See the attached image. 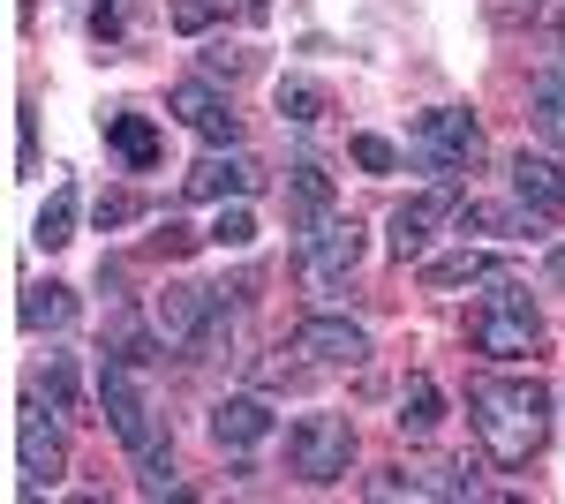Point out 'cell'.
Masks as SVG:
<instances>
[{
  "label": "cell",
  "mask_w": 565,
  "mask_h": 504,
  "mask_svg": "<svg viewBox=\"0 0 565 504\" xmlns=\"http://www.w3.org/2000/svg\"><path fill=\"white\" fill-rule=\"evenodd\" d=\"M468 421H476L482 452L498 467H527L551 444V392L535 377H476L468 384Z\"/></svg>",
  "instance_id": "6da1fadb"
},
{
  "label": "cell",
  "mask_w": 565,
  "mask_h": 504,
  "mask_svg": "<svg viewBox=\"0 0 565 504\" xmlns=\"http://www.w3.org/2000/svg\"><path fill=\"white\" fill-rule=\"evenodd\" d=\"M407 159L430 173L437 189H460V173L482 159V128H476V114H460V106H430L423 121L407 128Z\"/></svg>",
  "instance_id": "7a4b0ae2"
},
{
  "label": "cell",
  "mask_w": 565,
  "mask_h": 504,
  "mask_svg": "<svg viewBox=\"0 0 565 504\" xmlns=\"http://www.w3.org/2000/svg\"><path fill=\"white\" fill-rule=\"evenodd\" d=\"M535 346H543V317H535L527 287L490 271V294H482V309H476V354H490V362H521V354H535Z\"/></svg>",
  "instance_id": "3957f363"
},
{
  "label": "cell",
  "mask_w": 565,
  "mask_h": 504,
  "mask_svg": "<svg viewBox=\"0 0 565 504\" xmlns=\"http://www.w3.org/2000/svg\"><path fill=\"white\" fill-rule=\"evenodd\" d=\"M354 460V421L348 415H302L295 429H287V467L302 474V482H340Z\"/></svg>",
  "instance_id": "277c9868"
},
{
  "label": "cell",
  "mask_w": 565,
  "mask_h": 504,
  "mask_svg": "<svg viewBox=\"0 0 565 504\" xmlns=\"http://www.w3.org/2000/svg\"><path fill=\"white\" fill-rule=\"evenodd\" d=\"M98 415H106V429H114L129 452H151V444H167V437L151 429V407H143V392H136V362H106V369H98Z\"/></svg>",
  "instance_id": "5b68a950"
},
{
  "label": "cell",
  "mask_w": 565,
  "mask_h": 504,
  "mask_svg": "<svg viewBox=\"0 0 565 504\" xmlns=\"http://www.w3.org/2000/svg\"><path fill=\"white\" fill-rule=\"evenodd\" d=\"M354 264H362V226L354 218H317L302 234V271H309V287H348L354 279Z\"/></svg>",
  "instance_id": "8992f818"
},
{
  "label": "cell",
  "mask_w": 565,
  "mask_h": 504,
  "mask_svg": "<svg viewBox=\"0 0 565 504\" xmlns=\"http://www.w3.org/2000/svg\"><path fill=\"white\" fill-rule=\"evenodd\" d=\"M212 287H167V294L151 301V332L167 354H189V346H204V324H212Z\"/></svg>",
  "instance_id": "52a82bcc"
},
{
  "label": "cell",
  "mask_w": 565,
  "mask_h": 504,
  "mask_svg": "<svg viewBox=\"0 0 565 504\" xmlns=\"http://www.w3.org/2000/svg\"><path fill=\"white\" fill-rule=\"evenodd\" d=\"M295 354H309L317 369H362L370 362V332L340 324V317H309L302 332H295Z\"/></svg>",
  "instance_id": "ba28073f"
},
{
  "label": "cell",
  "mask_w": 565,
  "mask_h": 504,
  "mask_svg": "<svg viewBox=\"0 0 565 504\" xmlns=\"http://www.w3.org/2000/svg\"><path fill=\"white\" fill-rule=\"evenodd\" d=\"M15 467H23L31 490H53V482L68 474V444H61V429H53L45 415H31V407H23V421H15Z\"/></svg>",
  "instance_id": "9c48e42d"
},
{
  "label": "cell",
  "mask_w": 565,
  "mask_h": 504,
  "mask_svg": "<svg viewBox=\"0 0 565 504\" xmlns=\"http://www.w3.org/2000/svg\"><path fill=\"white\" fill-rule=\"evenodd\" d=\"M257 189H264V167L249 159V151H212V159H196V173H189V196H196V204L257 196Z\"/></svg>",
  "instance_id": "30bf717a"
},
{
  "label": "cell",
  "mask_w": 565,
  "mask_h": 504,
  "mask_svg": "<svg viewBox=\"0 0 565 504\" xmlns=\"http://www.w3.org/2000/svg\"><path fill=\"white\" fill-rule=\"evenodd\" d=\"M452 218V189H437V196H407V204L392 211V226H385V242H392V256L407 264V256H423L437 242V226Z\"/></svg>",
  "instance_id": "8fae6325"
},
{
  "label": "cell",
  "mask_w": 565,
  "mask_h": 504,
  "mask_svg": "<svg viewBox=\"0 0 565 504\" xmlns=\"http://www.w3.org/2000/svg\"><path fill=\"white\" fill-rule=\"evenodd\" d=\"M167 106H174V114H181V128H196L204 143H234V136H242V121H234V106H226V98H218V90L204 84V76H189V84H174V98H167Z\"/></svg>",
  "instance_id": "7c38bea8"
},
{
  "label": "cell",
  "mask_w": 565,
  "mask_h": 504,
  "mask_svg": "<svg viewBox=\"0 0 565 504\" xmlns=\"http://www.w3.org/2000/svg\"><path fill=\"white\" fill-rule=\"evenodd\" d=\"M460 226H476V234H498V242H543V226H551V211L521 204H468L460 211Z\"/></svg>",
  "instance_id": "4fadbf2b"
},
{
  "label": "cell",
  "mask_w": 565,
  "mask_h": 504,
  "mask_svg": "<svg viewBox=\"0 0 565 504\" xmlns=\"http://www.w3.org/2000/svg\"><path fill=\"white\" fill-rule=\"evenodd\" d=\"M212 437L226 444V452H249V444L271 437V407H264V399H218L212 407Z\"/></svg>",
  "instance_id": "5bb4252c"
},
{
  "label": "cell",
  "mask_w": 565,
  "mask_h": 504,
  "mask_svg": "<svg viewBox=\"0 0 565 504\" xmlns=\"http://www.w3.org/2000/svg\"><path fill=\"white\" fill-rule=\"evenodd\" d=\"M513 196H527L535 211L558 218V211H565V167H558V159H543V151H521V159H513Z\"/></svg>",
  "instance_id": "9a60e30c"
},
{
  "label": "cell",
  "mask_w": 565,
  "mask_h": 504,
  "mask_svg": "<svg viewBox=\"0 0 565 504\" xmlns=\"http://www.w3.org/2000/svg\"><path fill=\"white\" fill-rule=\"evenodd\" d=\"M527 121H535V136H543V143H558V151H565V61H551V68L535 76Z\"/></svg>",
  "instance_id": "2e32d148"
},
{
  "label": "cell",
  "mask_w": 565,
  "mask_h": 504,
  "mask_svg": "<svg viewBox=\"0 0 565 504\" xmlns=\"http://www.w3.org/2000/svg\"><path fill=\"white\" fill-rule=\"evenodd\" d=\"M287 196H295V211L317 226V218L332 211V173L317 167V159H295V167H287Z\"/></svg>",
  "instance_id": "e0dca14e"
},
{
  "label": "cell",
  "mask_w": 565,
  "mask_h": 504,
  "mask_svg": "<svg viewBox=\"0 0 565 504\" xmlns=\"http://www.w3.org/2000/svg\"><path fill=\"white\" fill-rule=\"evenodd\" d=\"M106 143H114L129 167H151V159H159V128L143 121V114H114V121H106Z\"/></svg>",
  "instance_id": "ac0fdd59"
},
{
  "label": "cell",
  "mask_w": 565,
  "mask_h": 504,
  "mask_svg": "<svg viewBox=\"0 0 565 504\" xmlns=\"http://www.w3.org/2000/svg\"><path fill=\"white\" fill-rule=\"evenodd\" d=\"M437 421H445L437 384H430V377H407V392H399V429H407V437H430Z\"/></svg>",
  "instance_id": "d6986e66"
},
{
  "label": "cell",
  "mask_w": 565,
  "mask_h": 504,
  "mask_svg": "<svg viewBox=\"0 0 565 504\" xmlns=\"http://www.w3.org/2000/svg\"><path fill=\"white\" fill-rule=\"evenodd\" d=\"M31 242H39V249H68V242H76V189H53V196H45Z\"/></svg>",
  "instance_id": "ffe728a7"
},
{
  "label": "cell",
  "mask_w": 565,
  "mask_h": 504,
  "mask_svg": "<svg viewBox=\"0 0 565 504\" xmlns=\"http://www.w3.org/2000/svg\"><path fill=\"white\" fill-rule=\"evenodd\" d=\"M490 271H498V264H490L482 249H460V256L423 264V287H437V294H445V287H476V279H490Z\"/></svg>",
  "instance_id": "44dd1931"
},
{
  "label": "cell",
  "mask_w": 565,
  "mask_h": 504,
  "mask_svg": "<svg viewBox=\"0 0 565 504\" xmlns=\"http://www.w3.org/2000/svg\"><path fill=\"white\" fill-rule=\"evenodd\" d=\"M68 317H76V294L68 287H31L23 294V332H61Z\"/></svg>",
  "instance_id": "7402d4cb"
},
{
  "label": "cell",
  "mask_w": 565,
  "mask_h": 504,
  "mask_svg": "<svg viewBox=\"0 0 565 504\" xmlns=\"http://www.w3.org/2000/svg\"><path fill=\"white\" fill-rule=\"evenodd\" d=\"M271 98H279V114H287L295 128L324 121V90L309 84V76H279V90H271Z\"/></svg>",
  "instance_id": "603a6c76"
},
{
  "label": "cell",
  "mask_w": 565,
  "mask_h": 504,
  "mask_svg": "<svg viewBox=\"0 0 565 504\" xmlns=\"http://www.w3.org/2000/svg\"><path fill=\"white\" fill-rule=\"evenodd\" d=\"M212 242H218V249H249V242H257V218H249V204H226V211H218Z\"/></svg>",
  "instance_id": "cb8c5ba5"
},
{
  "label": "cell",
  "mask_w": 565,
  "mask_h": 504,
  "mask_svg": "<svg viewBox=\"0 0 565 504\" xmlns=\"http://www.w3.org/2000/svg\"><path fill=\"white\" fill-rule=\"evenodd\" d=\"M45 399H53L61 415H76V362H68V354L45 362Z\"/></svg>",
  "instance_id": "d4e9b609"
},
{
  "label": "cell",
  "mask_w": 565,
  "mask_h": 504,
  "mask_svg": "<svg viewBox=\"0 0 565 504\" xmlns=\"http://www.w3.org/2000/svg\"><path fill=\"white\" fill-rule=\"evenodd\" d=\"M348 151H354V167H362V173H392V167H399V151H392L385 136H354Z\"/></svg>",
  "instance_id": "484cf974"
},
{
  "label": "cell",
  "mask_w": 565,
  "mask_h": 504,
  "mask_svg": "<svg viewBox=\"0 0 565 504\" xmlns=\"http://www.w3.org/2000/svg\"><path fill=\"white\" fill-rule=\"evenodd\" d=\"M218 8H226V0H174V23H181V31H212Z\"/></svg>",
  "instance_id": "4316f807"
},
{
  "label": "cell",
  "mask_w": 565,
  "mask_h": 504,
  "mask_svg": "<svg viewBox=\"0 0 565 504\" xmlns=\"http://www.w3.org/2000/svg\"><path fill=\"white\" fill-rule=\"evenodd\" d=\"M136 211H143V204H136V196H121V189H114V196H98V226H129Z\"/></svg>",
  "instance_id": "83f0119b"
},
{
  "label": "cell",
  "mask_w": 565,
  "mask_h": 504,
  "mask_svg": "<svg viewBox=\"0 0 565 504\" xmlns=\"http://www.w3.org/2000/svg\"><path fill=\"white\" fill-rule=\"evenodd\" d=\"M204 68H212V76H242V68H249V53H234V45H212V53H204Z\"/></svg>",
  "instance_id": "f1b7e54d"
},
{
  "label": "cell",
  "mask_w": 565,
  "mask_h": 504,
  "mask_svg": "<svg viewBox=\"0 0 565 504\" xmlns=\"http://www.w3.org/2000/svg\"><path fill=\"white\" fill-rule=\"evenodd\" d=\"M159 249H167V256H189V249H196V234H189L181 218H167V234H159Z\"/></svg>",
  "instance_id": "f546056e"
},
{
  "label": "cell",
  "mask_w": 565,
  "mask_h": 504,
  "mask_svg": "<svg viewBox=\"0 0 565 504\" xmlns=\"http://www.w3.org/2000/svg\"><path fill=\"white\" fill-rule=\"evenodd\" d=\"M242 15H249V23H264V15H271V0H242Z\"/></svg>",
  "instance_id": "4dcf8cb0"
},
{
  "label": "cell",
  "mask_w": 565,
  "mask_h": 504,
  "mask_svg": "<svg viewBox=\"0 0 565 504\" xmlns=\"http://www.w3.org/2000/svg\"><path fill=\"white\" fill-rule=\"evenodd\" d=\"M551 279H558V287H565V256H551Z\"/></svg>",
  "instance_id": "1f68e13d"
}]
</instances>
